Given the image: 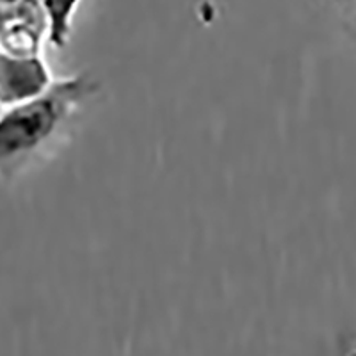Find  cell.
I'll return each mask as SVG.
<instances>
[{"instance_id": "6da1fadb", "label": "cell", "mask_w": 356, "mask_h": 356, "mask_svg": "<svg viewBox=\"0 0 356 356\" xmlns=\"http://www.w3.org/2000/svg\"><path fill=\"white\" fill-rule=\"evenodd\" d=\"M98 84L86 73L54 79L38 97L0 113V178L9 180L31 166L65 134Z\"/></svg>"}, {"instance_id": "7a4b0ae2", "label": "cell", "mask_w": 356, "mask_h": 356, "mask_svg": "<svg viewBox=\"0 0 356 356\" xmlns=\"http://www.w3.org/2000/svg\"><path fill=\"white\" fill-rule=\"evenodd\" d=\"M47 22L38 0L0 2V52L17 57L43 56Z\"/></svg>"}, {"instance_id": "3957f363", "label": "cell", "mask_w": 356, "mask_h": 356, "mask_svg": "<svg viewBox=\"0 0 356 356\" xmlns=\"http://www.w3.org/2000/svg\"><path fill=\"white\" fill-rule=\"evenodd\" d=\"M54 82L43 56L17 57L0 52V109L38 97Z\"/></svg>"}, {"instance_id": "277c9868", "label": "cell", "mask_w": 356, "mask_h": 356, "mask_svg": "<svg viewBox=\"0 0 356 356\" xmlns=\"http://www.w3.org/2000/svg\"><path fill=\"white\" fill-rule=\"evenodd\" d=\"M38 4L47 22V41L54 49H65L72 34L73 15L81 0H38Z\"/></svg>"}, {"instance_id": "5b68a950", "label": "cell", "mask_w": 356, "mask_h": 356, "mask_svg": "<svg viewBox=\"0 0 356 356\" xmlns=\"http://www.w3.org/2000/svg\"><path fill=\"white\" fill-rule=\"evenodd\" d=\"M0 2H4V4H8V2H17V0H0Z\"/></svg>"}, {"instance_id": "8992f818", "label": "cell", "mask_w": 356, "mask_h": 356, "mask_svg": "<svg viewBox=\"0 0 356 356\" xmlns=\"http://www.w3.org/2000/svg\"><path fill=\"white\" fill-rule=\"evenodd\" d=\"M349 356H356V351H353V353H351V355H349Z\"/></svg>"}]
</instances>
